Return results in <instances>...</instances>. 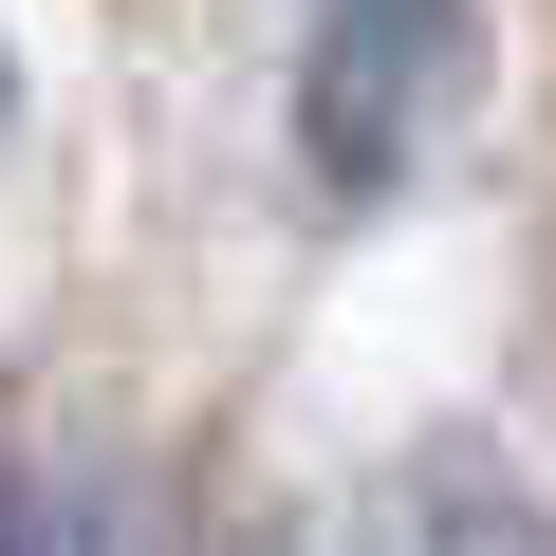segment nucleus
I'll use <instances>...</instances> for the list:
<instances>
[{
	"label": "nucleus",
	"instance_id": "nucleus-1",
	"mask_svg": "<svg viewBox=\"0 0 556 556\" xmlns=\"http://www.w3.org/2000/svg\"><path fill=\"white\" fill-rule=\"evenodd\" d=\"M445 75H464V0H334V20H316V75H298V112H316V167L371 204V186L427 149Z\"/></svg>",
	"mask_w": 556,
	"mask_h": 556
},
{
	"label": "nucleus",
	"instance_id": "nucleus-2",
	"mask_svg": "<svg viewBox=\"0 0 556 556\" xmlns=\"http://www.w3.org/2000/svg\"><path fill=\"white\" fill-rule=\"evenodd\" d=\"M408 556H556V501L501 445H427L408 464Z\"/></svg>",
	"mask_w": 556,
	"mask_h": 556
},
{
	"label": "nucleus",
	"instance_id": "nucleus-3",
	"mask_svg": "<svg viewBox=\"0 0 556 556\" xmlns=\"http://www.w3.org/2000/svg\"><path fill=\"white\" fill-rule=\"evenodd\" d=\"M0 556H93V519H75V501H38V482H0Z\"/></svg>",
	"mask_w": 556,
	"mask_h": 556
},
{
	"label": "nucleus",
	"instance_id": "nucleus-4",
	"mask_svg": "<svg viewBox=\"0 0 556 556\" xmlns=\"http://www.w3.org/2000/svg\"><path fill=\"white\" fill-rule=\"evenodd\" d=\"M0 112H20V75H0Z\"/></svg>",
	"mask_w": 556,
	"mask_h": 556
}]
</instances>
